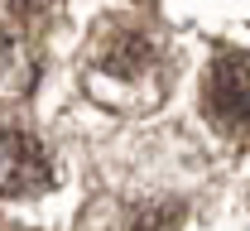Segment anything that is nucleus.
<instances>
[{
  "instance_id": "1",
  "label": "nucleus",
  "mask_w": 250,
  "mask_h": 231,
  "mask_svg": "<svg viewBox=\"0 0 250 231\" xmlns=\"http://www.w3.org/2000/svg\"><path fill=\"white\" fill-rule=\"evenodd\" d=\"M48 178H53V164L29 130H0V193L5 198L43 193Z\"/></svg>"
},
{
  "instance_id": "2",
  "label": "nucleus",
  "mask_w": 250,
  "mask_h": 231,
  "mask_svg": "<svg viewBox=\"0 0 250 231\" xmlns=\"http://www.w3.org/2000/svg\"><path fill=\"white\" fill-rule=\"evenodd\" d=\"M212 106L226 121L250 126V53H231L212 67Z\"/></svg>"
},
{
  "instance_id": "3",
  "label": "nucleus",
  "mask_w": 250,
  "mask_h": 231,
  "mask_svg": "<svg viewBox=\"0 0 250 231\" xmlns=\"http://www.w3.org/2000/svg\"><path fill=\"white\" fill-rule=\"evenodd\" d=\"M10 63H15V48H10V39H0V77H5Z\"/></svg>"
}]
</instances>
